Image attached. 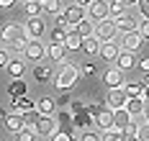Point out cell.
Returning <instances> with one entry per match:
<instances>
[{"label":"cell","mask_w":149,"mask_h":141,"mask_svg":"<svg viewBox=\"0 0 149 141\" xmlns=\"http://www.w3.org/2000/svg\"><path fill=\"white\" fill-rule=\"evenodd\" d=\"M136 131H139V123H134V121H131V123L126 126L121 133H123V136H136Z\"/></svg>","instance_id":"cell-42"},{"label":"cell","mask_w":149,"mask_h":141,"mask_svg":"<svg viewBox=\"0 0 149 141\" xmlns=\"http://www.w3.org/2000/svg\"><path fill=\"white\" fill-rule=\"evenodd\" d=\"M136 139H139V141H149V121L139 123V131H136Z\"/></svg>","instance_id":"cell-35"},{"label":"cell","mask_w":149,"mask_h":141,"mask_svg":"<svg viewBox=\"0 0 149 141\" xmlns=\"http://www.w3.org/2000/svg\"><path fill=\"white\" fill-rule=\"evenodd\" d=\"M70 115H77V113H85V103H80V100H74L70 103V110H67Z\"/></svg>","instance_id":"cell-40"},{"label":"cell","mask_w":149,"mask_h":141,"mask_svg":"<svg viewBox=\"0 0 149 141\" xmlns=\"http://www.w3.org/2000/svg\"><path fill=\"white\" fill-rule=\"evenodd\" d=\"M18 0H0V8H13Z\"/></svg>","instance_id":"cell-45"},{"label":"cell","mask_w":149,"mask_h":141,"mask_svg":"<svg viewBox=\"0 0 149 141\" xmlns=\"http://www.w3.org/2000/svg\"><path fill=\"white\" fill-rule=\"evenodd\" d=\"M93 126L103 133V131H108V128H113V110L111 108H103L98 115H93Z\"/></svg>","instance_id":"cell-9"},{"label":"cell","mask_w":149,"mask_h":141,"mask_svg":"<svg viewBox=\"0 0 149 141\" xmlns=\"http://www.w3.org/2000/svg\"><path fill=\"white\" fill-rule=\"evenodd\" d=\"M77 69H80V77H90V75H95V72H98V67H95L93 62L82 64V67H77Z\"/></svg>","instance_id":"cell-37"},{"label":"cell","mask_w":149,"mask_h":141,"mask_svg":"<svg viewBox=\"0 0 149 141\" xmlns=\"http://www.w3.org/2000/svg\"><path fill=\"white\" fill-rule=\"evenodd\" d=\"M141 49V36L136 31H131V33H121V51H139Z\"/></svg>","instance_id":"cell-10"},{"label":"cell","mask_w":149,"mask_h":141,"mask_svg":"<svg viewBox=\"0 0 149 141\" xmlns=\"http://www.w3.org/2000/svg\"><path fill=\"white\" fill-rule=\"evenodd\" d=\"M33 139H36V131H33V126H31V123H26V126H23V131L15 133V141H33Z\"/></svg>","instance_id":"cell-31"},{"label":"cell","mask_w":149,"mask_h":141,"mask_svg":"<svg viewBox=\"0 0 149 141\" xmlns=\"http://www.w3.org/2000/svg\"><path fill=\"white\" fill-rule=\"evenodd\" d=\"M108 5H123V0H108ZM126 8V5H123Z\"/></svg>","instance_id":"cell-49"},{"label":"cell","mask_w":149,"mask_h":141,"mask_svg":"<svg viewBox=\"0 0 149 141\" xmlns=\"http://www.w3.org/2000/svg\"><path fill=\"white\" fill-rule=\"evenodd\" d=\"M113 67L121 69V72H129V69L136 67V57L131 54V51H121L118 57H116V62H113Z\"/></svg>","instance_id":"cell-15"},{"label":"cell","mask_w":149,"mask_h":141,"mask_svg":"<svg viewBox=\"0 0 149 141\" xmlns=\"http://www.w3.org/2000/svg\"><path fill=\"white\" fill-rule=\"evenodd\" d=\"M123 93H126V97H141L144 100V85L141 82H123Z\"/></svg>","instance_id":"cell-25"},{"label":"cell","mask_w":149,"mask_h":141,"mask_svg":"<svg viewBox=\"0 0 149 141\" xmlns=\"http://www.w3.org/2000/svg\"><path fill=\"white\" fill-rule=\"evenodd\" d=\"M141 85H147V87H149V72H144V82H141Z\"/></svg>","instance_id":"cell-51"},{"label":"cell","mask_w":149,"mask_h":141,"mask_svg":"<svg viewBox=\"0 0 149 141\" xmlns=\"http://www.w3.org/2000/svg\"><path fill=\"white\" fill-rule=\"evenodd\" d=\"M26 13H29V18H33V16H39V13H44V10H41V5L36 0H31V3H26Z\"/></svg>","instance_id":"cell-36"},{"label":"cell","mask_w":149,"mask_h":141,"mask_svg":"<svg viewBox=\"0 0 149 141\" xmlns=\"http://www.w3.org/2000/svg\"><path fill=\"white\" fill-rule=\"evenodd\" d=\"M5 72H8L13 79H23L26 62H23V59H8V64H5Z\"/></svg>","instance_id":"cell-18"},{"label":"cell","mask_w":149,"mask_h":141,"mask_svg":"<svg viewBox=\"0 0 149 141\" xmlns=\"http://www.w3.org/2000/svg\"><path fill=\"white\" fill-rule=\"evenodd\" d=\"M21 33H23V26H18V23H8V26L3 28V33H0V39H3V44H8V46H10Z\"/></svg>","instance_id":"cell-16"},{"label":"cell","mask_w":149,"mask_h":141,"mask_svg":"<svg viewBox=\"0 0 149 141\" xmlns=\"http://www.w3.org/2000/svg\"><path fill=\"white\" fill-rule=\"evenodd\" d=\"M123 108L129 110V115H131V118H134V115H141V110H144V100H141V97H129Z\"/></svg>","instance_id":"cell-27"},{"label":"cell","mask_w":149,"mask_h":141,"mask_svg":"<svg viewBox=\"0 0 149 141\" xmlns=\"http://www.w3.org/2000/svg\"><path fill=\"white\" fill-rule=\"evenodd\" d=\"M36 113L39 115H54L57 113V100L54 97H41L39 105H36Z\"/></svg>","instance_id":"cell-20"},{"label":"cell","mask_w":149,"mask_h":141,"mask_svg":"<svg viewBox=\"0 0 149 141\" xmlns=\"http://www.w3.org/2000/svg\"><path fill=\"white\" fill-rule=\"evenodd\" d=\"M26 93H29V85H26L23 79H13V82L8 85V95H10V97H23Z\"/></svg>","instance_id":"cell-26"},{"label":"cell","mask_w":149,"mask_h":141,"mask_svg":"<svg viewBox=\"0 0 149 141\" xmlns=\"http://www.w3.org/2000/svg\"><path fill=\"white\" fill-rule=\"evenodd\" d=\"M144 103H149V87L144 85Z\"/></svg>","instance_id":"cell-50"},{"label":"cell","mask_w":149,"mask_h":141,"mask_svg":"<svg viewBox=\"0 0 149 141\" xmlns=\"http://www.w3.org/2000/svg\"><path fill=\"white\" fill-rule=\"evenodd\" d=\"M23 3H31V0H23Z\"/></svg>","instance_id":"cell-54"},{"label":"cell","mask_w":149,"mask_h":141,"mask_svg":"<svg viewBox=\"0 0 149 141\" xmlns=\"http://www.w3.org/2000/svg\"><path fill=\"white\" fill-rule=\"evenodd\" d=\"M136 8L141 13V21H149V0H136Z\"/></svg>","instance_id":"cell-38"},{"label":"cell","mask_w":149,"mask_h":141,"mask_svg":"<svg viewBox=\"0 0 149 141\" xmlns=\"http://www.w3.org/2000/svg\"><path fill=\"white\" fill-rule=\"evenodd\" d=\"M26 44H29V36H26V33H21V36L15 39V41L10 44V46H13L15 51H23V49H26Z\"/></svg>","instance_id":"cell-39"},{"label":"cell","mask_w":149,"mask_h":141,"mask_svg":"<svg viewBox=\"0 0 149 141\" xmlns=\"http://www.w3.org/2000/svg\"><path fill=\"white\" fill-rule=\"evenodd\" d=\"M141 115H144V121H149V103H144V110H141Z\"/></svg>","instance_id":"cell-48"},{"label":"cell","mask_w":149,"mask_h":141,"mask_svg":"<svg viewBox=\"0 0 149 141\" xmlns=\"http://www.w3.org/2000/svg\"><path fill=\"white\" fill-rule=\"evenodd\" d=\"M62 16H64V21H67L70 26H77V23L85 18V8H80V5H70Z\"/></svg>","instance_id":"cell-19"},{"label":"cell","mask_w":149,"mask_h":141,"mask_svg":"<svg viewBox=\"0 0 149 141\" xmlns=\"http://www.w3.org/2000/svg\"><path fill=\"white\" fill-rule=\"evenodd\" d=\"M33 131H36L39 136H52V133L57 131V118H54V115H39L36 123H33Z\"/></svg>","instance_id":"cell-6"},{"label":"cell","mask_w":149,"mask_h":141,"mask_svg":"<svg viewBox=\"0 0 149 141\" xmlns=\"http://www.w3.org/2000/svg\"><path fill=\"white\" fill-rule=\"evenodd\" d=\"M49 139H52V141H74L77 136H74V133H70V131H59V128H57Z\"/></svg>","instance_id":"cell-33"},{"label":"cell","mask_w":149,"mask_h":141,"mask_svg":"<svg viewBox=\"0 0 149 141\" xmlns=\"http://www.w3.org/2000/svg\"><path fill=\"white\" fill-rule=\"evenodd\" d=\"M23 57H26L29 62H33V64H41V59L46 57V46L41 41H29L26 49H23Z\"/></svg>","instance_id":"cell-5"},{"label":"cell","mask_w":149,"mask_h":141,"mask_svg":"<svg viewBox=\"0 0 149 141\" xmlns=\"http://www.w3.org/2000/svg\"><path fill=\"white\" fill-rule=\"evenodd\" d=\"M93 26H95V23H93L90 18H82L77 26H72V31L77 33L80 39H88V36H93Z\"/></svg>","instance_id":"cell-23"},{"label":"cell","mask_w":149,"mask_h":141,"mask_svg":"<svg viewBox=\"0 0 149 141\" xmlns=\"http://www.w3.org/2000/svg\"><path fill=\"white\" fill-rule=\"evenodd\" d=\"M46 57H49L52 62H57V64H64V59H67L64 44H49V46H46Z\"/></svg>","instance_id":"cell-17"},{"label":"cell","mask_w":149,"mask_h":141,"mask_svg":"<svg viewBox=\"0 0 149 141\" xmlns=\"http://www.w3.org/2000/svg\"><path fill=\"white\" fill-rule=\"evenodd\" d=\"M129 123H131V115H129V110H126V108H118V110H113V128L123 131V128H126Z\"/></svg>","instance_id":"cell-21"},{"label":"cell","mask_w":149,"mask_h":141,"mask_svg":"<svg viewBox=\"0 0 149 141\" xmlns=\"http://www.w3.org/2000/svg\"><path fill=\"white\" fill-rule=\"evenodd\" d=\"M98 54H100V59H103V62H116V57L121 54V46L116 44V41H108V44H100Z\"/></svg>","instance_id":"cell-14"},{"label":"cell","mask_w":149,"mask_h":141,"mask_svg":"<svg viewBox=\"0 0 149 141\" xmlns=\"http://www.w3.org/2000/svg\"><path fill=\"white\" fill-rule=\"evenodd\" d=\"M93 36L98 39V44H108V41H113V39L118 36L116 21H111V18H105V21H98V23L93 26Z\"/></svg>","instance_id":"cell-2"},{"label":"cell","mask_w":149,"mask_h":141,"mask_svg":"<svg viewBox=\"0 0 149 141\" xmlns=\"http://www.w3.org/2000/svg\"><path fill=\"white\" fill-rule=\"evenodd\" d=\"M80 46H82V39H80L74 31H70L67 36H64V49H67V51H77Z\"/></svg>","instance_id":"cell-29"},{"label":"cell","mask_w":149,"mask_h":141,"mask_svg":"<svg viewBox=\"0 0 149 141\" xmlns=\"http://www.w3.org/2000/svg\"><path fill=\"white\" fill-rule=\"evenodd\" d=\"M77 139L80 141H100V131H93V128H90V131H82Z\"/></svg>","instance_id":"cell-34"},{"label":"cell","mask_w":149,"mask_h":141,"mask_svg":"<svg viewBox=\"0 0 149 141\" xmlns=\"http://www.w3.org/2000/svg\"><path fill=\"white\" fill-rule=\"evenodd\" d=\"M23 33L29 36V41H41V36L46 33V23L41 16H33L23 23Z\"/></svg>","instance_id":"cell-3"},{"label":"cell","mask_w":149,"mask_h":141,"mask_svg":"<svg viewBox=\"0 0 149 141\" xmlns=\"http://www.w3.org/2000/svg\"><path fill=\"white\" fill-rule=\"evenodd\" d=\"M123 82H126V77H123V72L116 69V67H111V69L103 72V85L108 90H118V87H123Z\"/></svg>","instance_id":"cell-7"},{"label":"cell","mask_w":149,"mask_h":141,"mask_svg":"<svg viewBox=\"0 0 149 141\" xmlns=\"http://www.w3.org/2000/svg\"><path fill=\"white\" fill-rule=\"evenodd\" d=\"M52 75H54V72H52V67H49V64H36V67H33V79H36V82H41V85L49 82Z\"/></svg>","instance_id":"cell-22"},{"label":"cell","mask_w":149,"mask_h":141,"mask_svg":"<svg viewBox=\"0 0 149 141\" xmlns=\"http://www.w3.org/2000/svg\"><path fill=\"white\" fill-rule=\"evenodd\" d=\"M139 36H141V41H149V21H141L139 23Z\"/></svg>","instance_id":"cell-41"},{"label":"cell","mask_w":149,"mask_h":141,"mask_svg":"<svg viewBox=\"0 0 149 141\" xmlns=\"http://www.w3.org/2000/svg\"><path fill=\"white\" fill-rule=\"evenodd\" d=\"M82 51H85V54H88V57H95V54H98V49H100V44H98V39H95V36H88V39H82Z\"/></svg>","instance_id":"cell-28"},{"label":"cell","mask_w":149,"mask_h":141,"mask_svg":"<svg viewBox=\"0 0 149 141\" xmlns=\"http://www.w3.org/2000/svg\"><path fill=\"white\" fill-rule=\"evenodd\" d=\"M85 16L93 18V23L111 18V16H108V3H105V0H93V3L88 5V13H85Z\"/></svg>","instance_id":"cell-8"},{"label":"cell","mask_w":149,"mask_h":141,"mask_svg":"<svg viewBox=\"0 0 149 141\" xmlns=\"http://www.w3.org/2000/svg\"><path fill=\"white\" fill-rule=\"evenodd\" d=\"M90 126H93V118H90L88 113L72 115V128H80V133H82V131H90Z\"/></svg>","instance_id":"cell-24"},{"label":"cell","mask_w":149,"mask_h":141,"mask_svg":"<svg viewBox=\"0 0 149 141\" xmlns=\"http://www.w3.org/2000/svg\"><path fill=\"white\" fill-rule=\"evenodd\" d=\"M5 128H8V131H10V133H18V131H23V126H26V115H23V113H8V118H5Z\"/></svg>","instance_id":"cell-11"},{"label":"cell","mask_w":149,"mask_h":141,"mask_svg":"<svg viewBox=\"0 0 149 141\" xmlns=\"http://www.w3.org/2000/svg\"><path fill=\"white\" fill-rule=\"evenodd\" d=\"M80 79V69L74 67V64H70V62H64V64H59V72L54 75V87L57 90H70L74 82Z\"/></svg>","instance_id":"cell-1"},{"label":"cell","mask_w":149,"mask_h":141,"mask_svg":"<svg viewBox=\"0 0 149 141\" xmlns=\"http://www.w3.org/2000/svg\"><path fill=\"white\" fill-rule=\"evenodd\" d=\"M44 13H49L52 18H57L59 13H64V8H62V0H46V5H44Z\"/></svg>","instance_id":"cell-30"},{"label":"cell","mask_w":149,"mask_h":141,"mask_svg":"<svg viewBox=\"0 0 149 141\" xmlns=\"http://www.w3.org/2000/svg\"><path fill=\"white\" fill-rule=\"evenodd\" d=\"M123 5L129 8V5H136V0H123Z\"/></svg>","instance_id":"cell-52"},{"label":"cell","mask_w":149,"mask_h":141,"mask_svg":"<svg viewBox=\"0 0 149 141\" xmlns=\"http://www.w3.org/2000/svg\"><path fill=\"white\" fill-rule=\"evenodd\" d=\"M139 23H141V18L134 16L131 10H126L123 16L116 18V28H118V33H131V31H139Z\"/></svg>","instance_id":"cell-4"},{"label":"cell","mask_w":149,"mask_h":141,"mask_svg":"<svg viewBox=\"0 0 149 141\" xmlns=\"http://www.w3.org/2000/svg\"><path fill=\"white\" fill-rule=\"evenodd\" d=\"M100 141H123V133L118 128H108V131L100 133Z\"/></svg>","instance_id":"cell-32"},{"label":"cell","mask_w":149,"mask_h":141,"mask_svg":"<svg viewBox=\"0 0 149 141\" xmlns=\"http://www.w3.org/2000/svg\"><path fill=\"white\" fill-rule=\"evenodd\" d=\"M8 59H10V54H8L5 49H0V67H5V64H8Z\"/></svg>","instance_id":"cell-44"},{"label":"cell","mask_w":149,"mask_h":141,"mask_svg":"<svg viewBox=\"0 0 149 141\" xmlns=\"http://www.w3.org/2000/svg\"><path fill=\"white\" fill-rule=\"evenodd\" d=\"M90 3H93V0H74V5H80V8H88Z\"/></svg>","instance_id":"cell-46"},{"label":"cell","mask_w":149,"mask_h":141,"mask_svg":"<svg viewBox=\"0 0 149 141\" xmlns=\"http://www.w3.org/2000/svg\"><path fill=\"white\" fill-rule=\"evenodd\" d=\"M123 141H139L136 136H123Z\"/></svg>","instance_id":"cell-53"},{"label":"cell","mask_w":149,"mask_h":141,"mask_svg":"<svg viewBox=\"0 0 149 141\" xmlns=\"http://www.w3.org/2000/svg\"><path fill=\"white\" fill-rule=\"evenodd\" d=\"M136 67L141 72H149V57H141V62H136Z\"/></svg>","instance_id":"cell-43"},{"label":"cell","mask_w":149,"mask_h":141,"mask_svg":"<svg viewBox=\"0 0 149 141\" xmlns=\"http://www.w3.org/2000/svg\"><path fill=\"white\" fill-rule=\"evenodd\" d=\"M126 100H129V97H126V93H123V87H118V90H111V93H108L105 105H108L111 110H118V108L126 105Z\"/></svg>","instance_id":"cell-12"},{"label":"cell","mask_w":149,"mask_h":141,"mask_svg":"<svg viewBox=\"0 0 149 141\" xmlns=\"http://www.w3.org/2000/svg\"><path fill=\"white\" fill-rule=\"evenodd\" d=\"M5 118H8V108H0V123H5Z\"/></svg>","instance_id":"cell-47"},{"label":"cell","mask_w":149,"mask_h":141,"mask_svg":"<svg viewBox=\"0 0 149 141\" xmlns=\"http://www.w3.org/2000/svg\"><path fill=\"white\" fill-rule=\"evenodd\" d=\"M10 108L15 110V113H31V110H36V103L31 100L29 95H23V97H10Z\"/></svg>","instance_id":"cell-13"}]
</instances>
